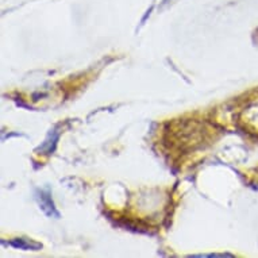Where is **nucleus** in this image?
Masks as SVG:
<instances>
[{
    "label": "nucleus",
    "instance_id": "nucleus-1",
    "mask_svg": "<svg viewBox=\"0 0 258 258\" xmlns=\"http://www.w3.org/2000/svg\"><path fill=\"white\" fill-rule=\"evenodd\" d=\"M36 199L38 202V206L43 211L45 215H47L49 218H60V213L57 211L56 204L51 199L50 191L49 189H38L36 192Z\"/></svg>",
    "mask_w": 258,
    "mask_h": 258
},
{
    "label": "nucleus",
    "instance_id": "nucleus-2",
    "mask_svg": "<svg viewBox=\"0 0 258 258\" xmlns=\"http://www.w3.org/2000/svg\"><path fill=\"white\" fill-rule=\"evenodd\" d=\"M1 245L10 246V248L19 249V250H31V252H37V250H41V249H42V245H41V243L34 242L33 239L27 238H15L11 239L8 242L1 241Z\"/></svg>",
    "mask_w": 258,
    "mask_h": 258
},
{
    "label": "nucleus",
    "instance_id": "nucleus-3",
    "mask_svg": "<svg viewBox=\"0 0 258 258\" xmlns=\"http://www.w3.org/2000/svg\"><path fill=\"white\" fill-rule=\"evenodd\" d=\"M58 137H60V131L57 130H51L49 132V135L45 139V142L42 143V146H40L37 149V152H42L43 154H51L56 149V143L58 141Z\"/></svg>",
    "mask_w": 258,
    "mask_h": 258
},
{
    "label": "nucleus",
    "instance_id": "nucleus-4",
    "mask_svg": "<svg viewBox=\"0 0 258 258\" xmlns=\"http://www.w3.org/2000/svg\"><path fill=\"white\" fill-rule=\"evenodd\" d=\"M233 258V254L228 253H223V254H218V253H211V254H193V256H189V258Z\"/></svg>",
    "mask_w": 258,
    "mask_h": 258
}]
</instances>
